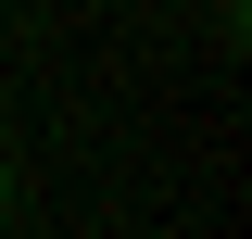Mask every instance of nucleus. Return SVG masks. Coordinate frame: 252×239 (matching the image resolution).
<instances>
[{
  "label": "nucleus",
  "instance_id": "nucleus-1",
  "mask_svg": "<svg viewBox=\"0 0 252 239\" xmlns=\"http://www.w3.org/2000/svg\"><path fill=\"white\" fill-rule=\"evenodd\" d=\"M0 214H13V164H0Z\"/></svg>",
  "mask_w": 252,
  "mask_h": 239
}]
</instances>
